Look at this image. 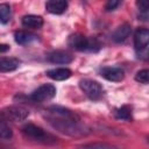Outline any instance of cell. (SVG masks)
Wrapping results in <instances>:
<instances>
[{"label":"cell","instance_id":"1","mask_svg":"<svg viewBox=\"0 0 149 149\" xmlns=\"http://www.w3.org/2000/svg\"><path fill=\"white\" fill-rule=\"evenodd\" d=\"M47 120L49 123L57 129L58 132L70 135V136H84L88 133V128L85 125H81L80 118L74 112L59 107V106H51L47 111Z\"/></svg>","mask_w":149,"mask_h":149},{"label":"cell","instance_id":"2","mask_svg":"<svg viewBox=\"0 0 149 149\" xmlns=\"http://www.w3.org/2000/svg\"><path fill=\"white\" fill-rule=\"evenodd\" d=\"M22 134L35 142L43 144H55L57 142V137L51 133L44 130L42 127L36 126L34 123H27L22 127Z\"/></svg>","mask_w":149,"mask_h":149},{"label":"cell","instance_id":"3","mask_svg":"<svg viewBox=\"0 0 149 149\" xmlns=\"http://www.w3.org/2000/svg\"><path fill=\"white\" fill-rule=\"evenodd\" d=\"M68 44L69 47L78 51H95L99 49V44L93 38L90 40L85 35L79 34V33L70 35L68 40Z\"/></svg>","mask_w":149,"mask_h":149},{"label":"cell","instance_id":"4","mask_svg":"<svg viewBox=\"0 0 149 149\" xmlns=\"http://www.w3.org/2000/svg\"><path fill=\"white\" fill-rule=\"evenodd\" d=\"M149 30L147 28H137L134 33V48L139 58H148Z\"/></svg>","mask_w":149,"mask_h":149},{"label":"cell","instance_id":"5","mask_svg":"<svg viewBox=\"0 0 149 149\" xmlns=\"http://www.w3.org/2000/svg\"><path fill=\"white\" fill-rule=\"evenodd\" d=\"M79 87L84 92V94L93 101L101 99L104 95V87L97 80L88 79V78L80 79L79 80Z\"/></svg>","mask_w":149,"mask_h":149},{"label":"cell","instance_id":"6","mask_svg":"<svg viewBox=\"0 0 149 149\" xmlns=\"http://www.w3.org/2000/svg\"><path fill=\"white\" fill-rule=\"evenodd\" d=\"M29 111L21 106H8L2 109H0V119L3 121H12V122H19L23 121L28 118Z\"/></svg>","mask_w":149,"mask_h":149},{"label":"cell","instance_id":"7","mask_svg":"<svg viewBox=\"0 0 149 149\" xmlns=\"http://www.w3.org/2000/svg\"><path fill=\"white\" fill-rule=\"evenodd\" d=\"M56 95V87L52 84H43L34 90L29 98L35 102H44L52 99Z\"/></svg>","mask_w":149,"mask_h":149},{"label":"cell","instance_id":"8","mask_svg":"<svg viewBox=\"0 0 149 149\" xmlns=\"http://www.w3.org/2000/svg\"><path fill=\"white\" fill-rule=\"evenodd\" d=\"M100 76L109 81H121L125 78V71L121 68L116 66H105L100 69Z\"/></svg>","mask_w":149,"mask_h":149},{"label":"cell","instance_id":"9","mask_svg":"<svg viewBox=\"0 0 149 149\" xmlns=\"http://www.w3.org/2000/svg\"><path fill=\"white\" fill-rule=\"evenodd\" d=\"M48 61L54 64H69L73 61V56L64 50H55L48 55Z\"/></svg>","mask_w":149,"mask_h":149},{"label":"cell","instance_id":"10","mask_svg":"<svg viewBox=\"0 0 149 149\" xmlns=\"http://www.w3.org/2000/svg\"><path fill=\"white\" fill-rule=\"evenodd\" d=\"M132 33V27L129 23H122L121 26H119L112 34V40L115 43H122L125 42L129 35Z\"/></svg>","mask_w":149,"mask_h":149},{"label":"cell","instance_id":"11","mask_svg":"<svg viewBox=\"0 0 149 149\" xmlns=\"http://www.w3.org/2000/svg\"><path fill=\"white\" fill-rule=\"evenodd\" d=\"M38 36L26 30H17L14 33V40L20 45H28L35 41H37Z\"/></svg>","mask_w":149,"mask_h":149},{"label":"cell","instance_id":"12","mask_svg":"<svg viewBox=\"0 0 149 149\" xmlns=\"http://www.w3.org/2000/svg\"><path fill=\"white\" fill-rule=\"evenodd\" d=\"M45 8L51 14H63L68 8V2L64 0H50L45 2Z\"/></svg>","mask_w":149,"mask_h":149},{"label":"cell","instance_id":"13","mask_svg":"<svg viewBox=\"0 0 149 149\" xmlns=\"http://www.w3.org/2000/svg\"><path fill=\"white\" fill-rule=\"evenodd\" d=\"M72 74L71 70L68 68H56L47 71V76L54 80H65Z\"/></svg>","mask_w":149,"mask_h":149},{"label":"cell","instance_id":"14","mask_svg":"<svg viewBox=\"0 0 149 149\" xmlns=\"http://www.w3.org/2000/svg\"><path fill=\"white\" fill-rule=\"evenodd\" d=\"M21 22H22V26L27 28H33V29H38L43 26V19L38 15H33V14L24 15Z\"/></svg>","mask_w":149,"mask_h":149},{"label":"cell","instance_id":"15","mask_svg":"<svg viewBox=\"0 0 149 149\" xmlns=\"http://www.w3.org/2000/svg\"><path fill=\"white\" fill-rule=\"evenodd\" d=\"M20 65L17 58H1L0 59V72H12L16 70Z\"/></svg>","mask_w":149,"mask_h":149},{"label":"cell","instance_id":"16","mask_svg":"<svg viewBox=\"0 0 149 149\" xmlns=\"http://www.w3.org/2000/svg\"><path fill=\"white\" fill-rule=\"evenodd\" d=\"M114 116L119 120H125V121H132V108L128 105H123L114 111Z\"/></svg>","mask_w":149,"mask_h":149},{"label":"cell","instance_id":"17","mask_svg":"<svg viewBox=\"0 0 149 149\" xmlns=\"http://www.w3.org/2000/svg\"><path fill=\"white\" fill-rule=\"evenodd\" d=\"M12 9L8 3H0V22L6 24L10 21Z\"/></svg>","mask_w":149,"mask_h":149},{"label":"cell","instance_id":"18","mask_svg":"<svg viewBox=\"0 0 149 149\" xmlns=\"http://www.w3.org/2000/svg\"><path fill=\"white\" fill-rule=\"evenodd\" d=\"M79 149H120V148L114 147V146H112V144H107V143L95 142V143H87V144H84V146L79 147Z\"/></svg>","mask_w":149,"mask_h":149},{"label":"cell","instance_id":"19","mask_svg":"<svg viewBox=\"0 0 149 149\" xmlns=\"http://www.w3.org/2000/svg\"><path fill=\"white\" fill-rule=\"evenodd\" d=\"M13 136V132L8 123L0 119V139H10Z\"/></svg>","mask_w":149,"mask_h":149},{"label":"cell","instance_id":"20","mask_svg":"<svg viewBox=\"0 0 149 149\" xmlns=\"http://www.w3.org/2000/svg\"><path fill=\"white\" fill-rule=\"evenodd\" d=\"M136 6L140 10V19L146 21L148 19V1L146 0H140L136 2Z\"/></svg>","mask_w":149,"mask_h":149},{"label":"cell","instance_id":"21","mask_svg":"<svg viewBox=\"0 0 149 149\" xmlns=\"http://www.w3.org/2000/svg\"><path fill=\"white\" fill-rule=\"evenodd\" d=\"M135 80L141 83V84H148V81H149V71L147 69L137 71L136 74H135Z\"/></svg>","mask_w":149,"mask_h":149},{"label":"cell","instance_id":"22","mask_svg":"<svg viewBox=\"0 0 149 149\" xmlns=\"http://www.w3.org/2000/svg\"><path fill=\"white\" fill-rule=\"evenodd\" d=\"M120 1H118V0H109L107 3H106V6H105V9L107 10V12H111V10H114V9H116V7H119L120 6Z\"/></svg>","mask_w":149,"mask_h":149},{"label":"cell","instance_id":"23","mask_svg":"<svg viewBox=\"0 0 149 149\" xmlns=\"http://www.w3.org/2000/svg\"><path fill=\"white\" fill-rule=\"evenodd\" d=\"M9 50V45L8 44H2L0 43V52H6Z\"/></svg>","mask_w":149,"mask_h":149}]
</instances>
